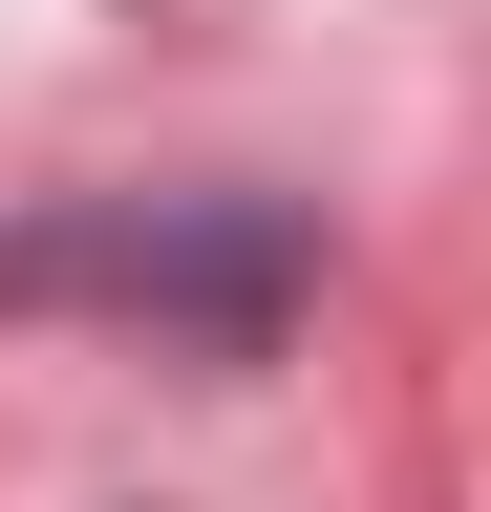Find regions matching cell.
<instances>
[{
  "label": "cell",
  "mask_w": 491,
  "mask_h": 512,
  "mask_svg": "<svg viewBox=\"0 0 491 512\" xmlns=\"http://www.w3.org/2000/svg\"><path fill=\"white\" fill-rule=\"evenodd\" d=\"M0 299H129V320H193V342H278L299 235L278 214H86V235H0Z\"/></svg>",
  "instance_id": "obj_1"
}]
</instances>
